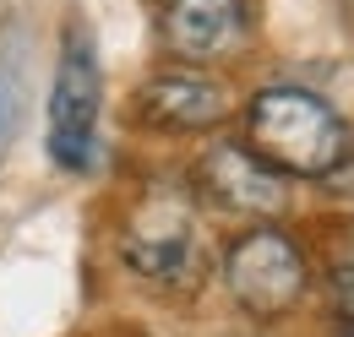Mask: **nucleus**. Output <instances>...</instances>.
I'll return each instance as SVG.
<instances>
[{"mask_svg": "<svg viewBox=\"0 0 354 337\" xmlns=\"http://www.w3.org/2000/svg\"><path fill=\"white\" fill-rule=\"evenodd\" d=\"M98 104H104L98 55H93V39L77 28V33H66L60 66H55V93H49V158L60 168L93 164V153H98Z\"/></svg>", "mask_w": 354, "mask_h": 337, "instance_id": "f03ea898", "label": "nucleus"}, {"mask_svg": "<svg viewBox=\"0 0 354 337\" xmlns=\"http://www.w3.org/2000/svg\"><path fill=\"white\" fill-rule=\"evenodd\" d=\"M223 278H229V294H234L240 310H251V316H283L306 294V256L278 229H251V234H240L229 245Z\"/></svg>", "mask_w": 354, "mask_h": 337, "instance_id": "7ed1b4c3", "label": "nucleus"}, {"mask_svg": "<svg viewBox=\"0 0 354 337\" xmlns=\"http://www.w3.org/2000/svg\"><path fill=\"white\" fill-rule=\"evenodd\" d=\"M126 267L147 283H196L202 278V240H196V223L191 207L180 196H147L142 212L126 229Z\"/></svg>", "mask_w": 354, "mask_h": 337, "instance_id": "20e7f679", "label": "nucleus"}, {"mask_svg": "<svg viewBox=\"0 0 354 337\" xmlns=\"http://www.w3.org/2000/svg\"><path fill=\"white\" fill-rule=\"evenodd\" d=\"M245 39V0H169L164 44L180 60H218Z\"/></svg>", "mask_w": 354, "mask_h": 337, "instance_id": "0eeeda50", "label": "nucleus"}, {"mask_svg": "<svg viewBox=\"0 0 354 337\" xmlns=\"http://www.w3.org/2000/svg\"><path fill=\"white\" fill-rule=\"evenodd\" d=\"M333 289H338V310H344V321L354 327V256H349V261H338Z\"/></svg>", "mask_w": 354, "mask_h": 337, "instance_id": "6e6552de", "label": "nucleus"}, {"mask_svg": "<svg viewBox=\"0 0 354 337\" xmlns=\"http://www.w3.org/2000/svg\"><path fill=\"white\" fill-rule=\"evenodd\" d=\"M142 120L158 131H213L229 120V87L202 77V71H158L136 93Z\"/></svg>", "mask_w": 354, "mask_h": 337, "instance_id": "423d86ee", "label": "nucleus"}, {"mask_svg": "<svg viewBox=\"0 0 354 337\" xmlns=\"http://www.w3.org/2000/svg\"><path fill=\"white\" fill-rule=\"evenodd\" d=\"M196 180H202V191L229 212H245V218H272V212H283L289 202V185H283V174L257 158L251 147H240V142H213L207 153H202V164H196Z\"/></svg>", "mask_w": 354, "mask_h": 337, "instance_id": "39448f33", "label": "nucleus"}, {"mask_svg": "<svg viewBox=\"0 0 354 337\" xmlns=\"http://www.w3.org/2000/svg\"><path fill=\"white\" fill-rule=\"evenodd\" d=\"M245 147L267 158L278 174H300V180H327L349 158V131L344 120L306 87H267L251 98L245 115Z\"/></svg>", "mask_w": 354, "mask_h": 337, "instance_id": "f257e3e1", "label": "nucleus"}]
</instances>
